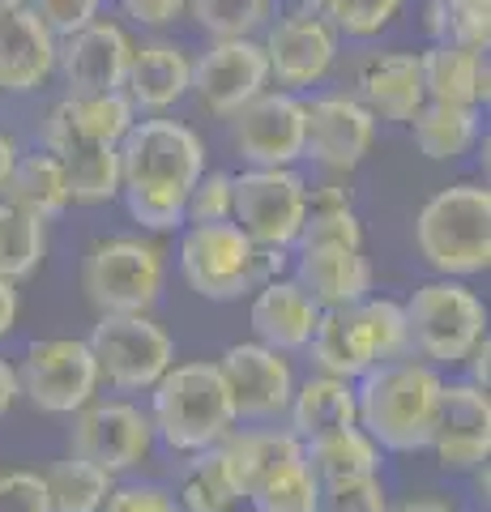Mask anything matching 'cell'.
I'll return each instance as SVG.
<instances>
[{
    "label": "cell",
    "instance_id": "6da1fadb",
    "mask_svg": "<svg viewBox=\"0 0 491 512\" xmlns=\"http://www.w3.org/2000/svg\"><path fill=\"white\" fill-rule=\"evenodd\" d=\"M205 175L201 137L180 120H141L120 141V192L129 214L150 231L184 222V201Z\"/></svg>",
    "mask_w": 491,
    "mask_h": 512
},
{
    "label": "cell",
    "instance_id": "7a4b0ae2",
    "mask_svg": "<svg viewBox=\"0 0 491 512\" xmlns=\"http://www.w3.org/2000/svg\"><path fill=\"white\" fill-rule=\"evenodd\" d=\"M445 376L423 359H393L355 384L359 427L380 453H423L436 436Z\"/></svg>",
    "mask_w": 491,
    "mask_h": 512
},
{
    "label": "cell",
    "instance_id": "3957f363",
    "mask_svg": "<svg viewBox=\"0 0 491 512\" xmlns=\"http://www.w3.org/2000/svg\"><path fill=\"white\" fill-rule=\"evenodd\" d=\"M150 427L171 453H205L235 431V406L218 363H171V372L154 384Z\"/></svg>",
    "mask_w": 491,
    "mask_h": 512
},
{
    "label": "cell",
    "instance_id": "277c9868",
    "mask_svg": "<svg viewBox=\"0 0 491 512\" xmlns=\"http://www.w3.org/2000/svg\"><path fill=\"white\" fill-rule=\"evenodd\" d=\"M406 312L393 299H359L351 308H329L316 320V333L308 342V355L321 376L359 380L372 367L406 359Z\"/></svg>",
    "mask_w": 491,
    "mask_h": 512
},
{
    "label": "cell",
    "instance_id": "5b68a950",
    "mask_svg": "<svg viewBox=\"0 0 491 512\" xmlns=\"http://www.w3.org/2000/svg\"><path fill=\"white\" fill-rule=\"evenodd\" d=\"M419 256L445 278H470L491 265V192L483 184L440 188L415 218Z\"/></svg>",
    "mask_w": 491,
    "mask_h": 512
},
{
    "label": "cell",
    "instance_id": "8992f818",
    "mask_svg": "<svg viewBox=\"0 0 491 512\" xmlns=\"http://www.w3.org/2000/svg\"><path fill=\"white\" fill-rule=\"evenodd\" d=\"M274 269H282V252H265L235 227V222H210L193 227L180 244V274L201 299L231 303L248 291L274 282Z\"/></svg>",
    "mask_w": 491,
    "mask_h": 512
},
{
    "label": "cell",
    "instance_id": "52a82bcc",
    "mask_svg": "<svg viewBox=\"0 0 491 512\" xmlns=\"http://www.w3.org/2000/svg\"><path fill=\"white\" fill-rule=\"evenodd\" d=\"M402 312H406L410 350H419L432 367L466 363L470 350L487 338L483 299L453 278H436L419 286L410 303H402Z\"/></svg>",
    "mask_w": 491,
    "mask_h": 512
},
{
    "label": "cell",
    "instance_id": "ba28073f",
    "mask_svg": "<svg viewBox=\"0 0 491 512\" xmlns=\"http://www.w3.org/2000/svg\"><path fill=\"white\" fill-rule=\"evenodd\" d=\"M82 291L99 316H146L163 291V248L146 239H103L82 261Z\"/></svg>",
    "mask_w": 491,
    "mask_h": 512
},
{
    "label": "cell",
    "instance_id": "9c48e42d",
    "mask_svg": "<svg viewBox=\"0 0 491 512\" xmlns=\"http://www.w3.org/2000/svg\"><path fill=\"white\" fill-rule=\"evenodd\" d=\"M308 218V184L291 167L231 175V222L265 252L291 248Z\"/></svg>",
    "mask_w": 491,
    "mask_h": 512
},
{
    "label": "cell",
    "instance_id": "30bf717a",
    "mask_svg": "<svg viewBox=\"0 0 491 512\" xmlns=\"http://www.w3.org/2000/svg\"><path fill=\"white\" fill-rule=\"evenodd\" d=\"M86 346L99 367V384H112L116 393L154 389L176 363V342L150 316H99Z\"/></svg>",
    "mask_w": 491,
    "mask_h": 512
},
{
    "label": "cell",
    "instance_id": "8fae6325",
    "mask_svg": "<svg viewBox=\"0 0 491 512\" xmlns=\"http://www.w3.org/2000/svg\"><path fill=\"white\" fill-rule=\"evenodd\" d=\"M18 372V393L43 414H77L99 393V367L86 342L43 338L26 350Z\"/></svg>",
    "mask_w": 491,
    "mask_h": 512
},
{
    "label": "cell",
    "instance_id": "7c38bea8",
    "mask_svg": "<svg viewBox=\"0 0 491 512\" xmlns=\"http://www.w3.org/2000/svg\"><path fill=\"white\" fill-rule=\"evenodd\" d=\"M69 457H82L90 466H99L107 474H129L141 461L150 457L154 448V427L150 414H141L133 402H99L94 397L90 406H82L73 414V431H69Z\"/></svg>",
    "mask_w": 491,
    "mask_h": 512
},
{
    "label": "cell",
    "instance_id": "4fadbf2b",
    "mask_svg": "<svg viewBox=\"0 0 491 512\" xmlns=\"http://www.w3.org/2000/svg\"><path fill=\"white\" fill-rule=\"evenodd\" d=\"M218 372L227 380L235 423H269L278 414H287L291 393H295V372L291 359L269 350L261 342H235L227 346V355L218 359Z\"/></svg>",
    "mask_w": 491,
    "mask_h": 512
},
{
    "label": "cell",
    "instance_id": "5bb4252c",
    "mask_svg": "<svg viewBox=\"0 0 491 512\" xmlns=\"http://www.w3.org/2000/svg\"><path fill=\"white\" fill-rule=\"evenodd\" d=\"M308 111L295 94H257L231 116V141L252 167H291L304 158Z\"/></svg>",
    "mask_w": 491,
    "mask_h": 512
},
{
    "label": "cell",
    "instance_id": "9a60e30c",
    "mask_svg": "<svg viewBox=\"0 0 491 512\" xmlns=\"http://www.w3.org/2000/svg\"><path fill=\"white\" fill-rule=\"evenodd\" d=\"M269 64L257 39H223L205 47L201 60L193 64V82L188 90L197 94V103L214 116L231 120L240 107H248L257 94H265Z\"/></svg>",
    "mask_w": 491,
    "mask_h": 512
},
{
    "label": "cell",
    "instance_id": "2e32d148",
    "mask_svg": "<svg viewBox=\"0 0 491 512\" xmlns=\"http://www.w3.org/2000/svg\"><path fill=\"white\" fill-rule=\"evenodd\" d=\"M432 448L440 466L453 474H474L491 457V402L487 389L470 380H453L440 389V414Z\"/></svg>",
    "mask_w": 491,
    "mask_h": 512
},
{
    "label": "cell",
    "instance_id": "e0dca14e",
    "mask_svg": "<svg viewBox=\"0 0 491 512\" xmlns=\"http://www.w3.org/2000/svg\"><path fill=\"white\" fill-rule=\"evenodd\" d=\"M261 52L269 64V77H278V86L304 90L334 69L338 30L321 13H291L278 26H269Z\"/></svg>",
    "mask_w": 491,
    "mask_h": 512
},
{
    "label": "cell",
    "instance_id": "ac0fdd59",
    "mask_svg": "<svg viewBox=\"0 0 491 512\" xmlns=\"http://www.w3.org/2000/svg\"><path fill=\"white\" fill-rule=\"evenodd\" d=\"M133 43L116 22H90L86 30L56 47V64L65 73L69 99H90V94H116L124 90Z\"/></svg>",
    "mask_w": 491,
    "mask_h": 512
},
{
    "label": "cell",
    "instance_id": "d6986e66",
    "mask_svg": "<svg viewBox=\"0 0 491 512\" xmlns=\"http://www.w3.org/2000/svg\"><path fill=\"white\" fill-rule=\"evenodd\" d=\"M304 111H308L304 154L329 171H355L376 137L372 111L359 99H351V94H329V99H316Z\"/></svg>",
    "mask_w": 491,
    "mask_h": 512
},
{
    "label": "cell",
    "instance_id": "ffe728a7",
    "mask_svg": "<svg viewBox=\"0 0 491 512\" xmlns=\"http://www.w3.org/2000/svg\"><path fill=\"white\" fill-rule=\"evenodd\" d=\"M295 282L316 308H351L372 291V265L363 248H299Z\"/></svg>",
    "mask_w": 491,
    "mask_h": 512
},
{
    "label": "cell",
    "instance_id": "44dd1931",
    "mask_svg": "<svg viewBox=\"0 0 491 512\" xmlns=\"http://www.w3.org/2000/svg\"><path fill=\"white\" fill-rule=\"evenodd\" d=\"M252 329H257V342L278 350V355H291V350H308L321 308L299 291L295 278H274L257 286L252 295Z\"/></svg>",
    "mask_w": 491,
    "mask_h": 512
},
{
    "label": "cell",
    "instance_id": "7402d4cb",
    "mask_svg": "<svg viewBox=\"0 0 491 512\" xmlns=\"http://www.w3.org/2000/svg\"><path fill=\"white\" fill-rule=\"evenodd\" d=\"M56 69V39L26 5L0 18V90L30 94Z\"/></svg>",
    "mask_w": 491,
    "mask_h": 512
},
{
    "label": "cell",
    "instance_id": "603a6c76",
    "mask_svg": "<svg viewBox=\"0 0 491 512\" xmlns=\"http://www.w3.org/2000/svg\"><path fill=\"white\" fill-rule=\"evenodd\" d=\"M359 103L372 111V120H393L410 124L415 111L427 103L423 90V69L415 52H380L363 60L359 69Z\"/></svg>",
    "mask_w": 491,
    "mask_h": 512
},
{
    "label": "cell",
    "instance_id": "cb8c5ba5",
    "mask_svg": "<svg viewBox=\"0 0 491 512\" xmlns=\"http://www.w3.org/2000/svg\"><path fill=\"white\" fill-rule=\"evenodd\" d=\"M188 82H193V60L176 43H141L129 56L124 99L141 111H163L184 99Z\"/></svg>",
    "mask_w": 491,
    "mask_h": 512
},
{
    "label": "cell",
    "instance_id": "d4e9b609",
    "mask_svg": "<svg viewBox=\"0 0 491 512\" xmlns=\"http://www.w3.org/2000/svg\"><path fill=\"white\" fill-rule=\"evenodd\" d=\"M43 150L60 158L69 184V201L99 205L120 192V146H99L69 133H43Z\"/></svg>",
    "mask_w": 491,
    "mask_h": 512
},
{
    "label": "cell",
    "instance_id": "484cf974",
    "mask_svg": "<svg viewBox=\"0 0 491 512\" xmlns=\"http://www.w3.org/2000/svg\"><path fill=\"white\" fill-rule=\"evenodd\" d=\"M427 103H453V107H479L491 94L487 52H470L457 43H432L419 56Z\"/></svg>",
    "mask_w": 491,
    "mask_h": 512
},
{
    "label": "cell",
    "instance_id": "4316f807",
    "mask_svg": "<svg viewBox=\"0 0 491 512\" xmlns=\"http://www.w3.org/2000/svg\"><path fill=\"white\" fill-rule=\"evenodd\" d=\"M287 419H291L287 431L299 444L334 436V431H342V427H359L355 384L338 380V376H308L304 384H295Z\"/></svg>",
    "mask_w": 491,
    "mask_h": 512
},
{
    "label": "cell",
    "instance_id": "83f0119b",
    "mask_svg": "<svg viewBox=\"0 0 491 512\" xmlns=\"http://www.w3.org/2000/svg\"><path fill=\"white\" fill-rule=\"evenodd\" d=\"M227 457V466L240 483V495L248 500L265 478L282 474L295 461H304V444H299L287 427H248V431H231V436L218 444Z\"/></svg>",
    "mask_w": 491,
    "mask_h": 512
},
{
    "label": "cell",
    "instance_id": "f1b7e54d",
    "mask_svg": "<svg viewBox=\"0 0 491 512\" xmlns=\"http://www.w3.org/2000/svg\"><path fill=\"white\" fill-rule=\"evenodd\" d=\"M137 107L124 99V90L116 94H90V99H65L47 111L43 133H69L82 141H99V146H120L129 137V128L137 124Z\"/></svg>",
    "mask_w": 491,
    "mask_h": 512
},
{
    "label": "cell",
    "instance_id": "f546056e",
    "mask_svg": "<svg viewBox=\"0 0 491 512\" xmlns=\"http://www.w3.org/2000/svg\"><path fill=\"white\" fill-rule=\"evenodd\" d=\"M0 201L18 205V210H26L30 218H39V222L65 214L69 184H65V167H60V158L47 154V150L18 154V163H13V171H9V184H5V192H0Z\"/></svg>",
    "mask_w": 491,
    "mask_h": 512
},
{
    "label": "cell",
    "instance_id": "4dcf8cb0",
    "mask_svg": "<svg viewBox=\"0 0 491 512\" xmlns=\"http://www.w3.org/2000/svg\"><path fill=\"white\" fill-rule=\"evenodd\" d=\"M380 457L385 453L363 436V427H342V431H334V436H321V440L304 444V461H308V470L316 474L321 487L355 483V478H376Z\"/></svg>",
    "mask_w": 491,
    "mask_h": 512
},
{
    "label": "cell",
    "instance_id": "1f68e13d",
    "mask_svg": "<svg viewBox=\"0 0 491 512\" xmlns=\"http://www.w3.org/2000/svg\"><path fill=\"white\" fill-rule=\"evenodd\" d=\"M415 146L432 163L462 158L479 141V107H453V103H423L415 111Z\"/></svg>",
    "mask_w": 491,
    "mask_h": 512
},
{
    "label": "cell",
    "instance_id": "d6a6232c",
    "mask_svg": "<svg viewBox=\"0 0 491 512\" xmlns=\"http://www.w3.org/2000/svg\"><path fill=\"white\" fill-rule=\"evenodd\" d=\"M244 495H240V483L227 466L223 448H205V453H193V461L184 466V478H180V491H176V504L184 512H227L235 508Z\"/></svg>",
    "mask_w": 491,
    "mask_h": 512
},
{
    "label": "cell",
    "instance_id": "836d02e7",
    "mask_svg": "<svg viewBox=\"0 0 491 512\" xmlns=\"http://www.w3.org/2000/svg\"><path fill=\"white\" fill-rule=\"evenodd\" d=\"M43 487H47L52 512H103L116 478L82 457H65L43 470Z\"/></svg>",
    "mask_w": 491,
    "mask_h": 512
},
{
    "label": "cell",
    "instance_id": "e575fe53",
    "mask_svg": "<svg viewBox=\"0 0 491 512\" xmlns=\"http://www.w3.org/2000/svg\"><path fill=\"white\" fill-rule=\"evenodd\" d=\"M47 231L39 218H30L18 205L0 201V278L22 282L43 265Z\"/></svg>",
    "mask_w": 491,
    "mask_h": 512
},
{
    "label": "cell",
    "instance_id": "d590c367",
    "mask_svg": "<svg viewBox=\"0 0 491 512\" xmlns=\"http://www.w3.org/2000/svg\"><path fill=\"white\" fill-rule=\"evenodd\" d=\"M269 5H274V0H188L193 22L214 43H223V39H252V30L265 26Z\"/></svg>",
    "mask_w": 491,
    "mask_h": 512
},
{
    "label": "cell",
    "instance_id": "8d00e7d4",
    "mask_svg": "<svg viewBox=\"0 0 491 512\" xmlns=\"http://www.w3.org/2000/svg\"><path fill=\"white\" fill-rule=\"evenodd\" d=\"M257 512H316L321 508V483L308 470V461H295L282 474L265 478V483L248 495Z\"/></svg>",
    "mask_w": 491,
    "mask_h": 512
},
{
    "label": "cell",
    "instance_id": "74e56055",
    "mask_svg": "<svg viewBox=\"0 0 491 512\" xmlns=\"http://www.w3.org/2000/svg\"><path fill=\"white\" fill-rule=\"evenodd\" d=\"M398 9H402V0H316V13L325 22L355 39L380 35V30L398 18Z\"/></svg>",
    "mask_w": 491,
    "mask_h": 512
},
{
    "label": "cell",
    "instance_id": "f35d334b",
    "mask_svg": "<svg viewBox=\"0 0 491 512\" xmlns=\"http://www.w3.org/2000/svg\"><path fill=\"white\" fill-rule=\"evenodd\" d=\"M299 248H363V227L355 210H325V214H308L304 231L295 239Z\"/></svg>",
    "mask_w": 491,
    "mask_h": 512
},
{
    "label": "cell",
    "instance_id": "ab89813d",
    "mask_svg": "<svg viewBox=\"0 0 491 512\" xmlns=\"http://www.w3.org/2000/svg\"><path fill=\"white\" fill-rule=\"evenodd\" d=\"M184 218L193 227H210V222H231V175L227 171H205L193 184L184 201Z\"/></svg>",
    "mask_w": 491,
    "mask_h": 512
},
{
    "label": "cell",
    "instance_id": "60d3db41",
    "mask_svg": "<svg viewBox=\"0 0 491 512\" xmlns=\"http://www.w3.org/2000/svg\"><path fill=\"white\" fill-rule=\"evenodd\" d=\"M449 30L445 43L470 47V52H487L491 43V0H445Z\"/></svg>",
    "mask_w": 491,
    "mask_h": 512
},
{
    "label": "cell",
    "instance_id": "b9f144b4",
    "mask_svg": "<svg viewBox=\"0 0 491 512\" xmlns=\"http://www.w3.org/2000/svg\"><path fill=\"white\" fill-rule=\"evenodd\" d=\"M316 512H389V491L376 478H355V483L321 487V508Z\"/></svg>",
    "mask_w": 491,
    "mask_h": 512
},
{
    "label": "cell",
    "instance_id": "7bdbcfd3",
    "mask_svg": "<svg viewBox=\"0 0 491 512\" xmlns=\"http://www.w3.org/2000/svg\"><path fill=\"white\" fill-rule=\"evenodd\" d=\"M30 13L47 26V35L69 39L77 30H86L90 22H99V0H35Z\"/></svg>",
    "mask_w": 491,
    "mask_h": 512
},
{
    "label": "cell",
    "instance_id": "ee69618b",
    "mask_svg": "<svg viewBox=\"0 0 491 512\" xmlns=\"http://www.w3.org/2000/svg\"><path fill=\"white\" fill-rule=\"evenodd\" d=\"M0 512H52L43 474H35V470H0Z\"/></svg>",
    "mask_w": 491,
    "mask_h": 512
},
{
    "label": "cell",
    "instance_id": "f6af8a7d",
    "mask_svg": "<svg viewBox=\"0 0 491 512\" xmlns=\"http://www.w3.org/2000/svg\"><path fill=\"white\" fill-rule=\"evenodd\" d=\"M103 512H184V508L176 504V491L158 483H124V487H112Z\"/></svg>",
    "mask_w": 491,
    "mask_h": 512
},
{
    "label": "cell",
    "instance_id": "bcb514c9",
    "mask_svg": "<svg viewBox=\"0 0 491 512\" xmlns=\"http://www.w3.org/2000/svg\"><path fill=\"white\" fill-rule=\"evenodd\" d=\"M120 5L141 26H167L188 9V0H120Z\"/></svg>",
    "mask_w": 491,
    "mask_h": 512
},
{
    "label": "cell",
    "instance_id": "7dc6e473",
    "mask_svg": "<svg viewBox=\"0 0 491 512\" xmlns=\"http://www.w3.org/2000/svg\"><path fill=\"white\" fill-rule=\"evenodd\" d=\"M325 210H351V192L338 184L308 188V214H325Z\"/></svg>",
    "mask_w": 491,
    "mask_h": 512
},
{
    "label": "cell",
    "instance_id": "c3c4849f",
    "mask_svg": "<svg viewBox=\"0 0 491 512\" xmlns=\"http://www.w3.org/2000/svg\"><path fill=\"white\" fill-rule=\"evenodd\" d=\"M18 312H22V299H18V286L0 278V342L13 333V325H18Z\"/></svg>",
    "mask_w": 491,
    "mask_h": 512
},
{
    "label": "cell",
    "instance_id": "681fc988",
    "mask_svg": "<svg viewBox=\"0 0 491 512\" xmlns=\"http://www.w3.org/2000/svg\"><path fill=\"white\" fill-rule=\"evenodd\" d=\"M18 372H13V367L0 359V419H5V414L13 410V402H18Z\"/></svg>",
    "mask_w": 491,
    "mask_h": 512
},
{
    "label": "cell",
    "instance_id": "f907efd6",
    "mask_svg": "<svg viewBox=\"0 0 491 512\" xmlns=\"http://www.w3.org/2000/svg\"><path fill=\"white\" fill-rule=\"evenodd\" d=\"M487 359H491V342L483 338V342L466 355V363H470V384H479V389H487Z\"/></svg>",
    "mask_w": 491,
    "mask_h": 512
},
{
    "label": "cell",
    "instance_id": "816d5d0a",
    "mask_svg": "<svg viewBox=\"0 0 491 512\" xmlns=\"http://www.w3.org/2000/svg\"><path fill=\"white\" fill-rule=\"evenodd\" d=\"M427 30L436 35V43H445V30H449V9H445V0H432V5H427Z\"/></svg>",
    "mask_w": 491,
    "mask_h": 512
},
{
    "label": "cell",
    "instance_id": "f5cc1de1",
    "mask_svg": "<svg viewBox=\"0 0 491 512\" xmlns=\"http://www.w3.org/2000/svg\"><path fill=\"white\" fill-rule=\"evenodd\" d=\"M389 512H457V508L445 504V500H427V495H415V500H402L398 508H389Z\"/></svg>",
    "mask_w": 491,
    "mask_h": 512
},
{
    "label": "cell",
    "instance_id": "db71d44e",
    "mask_svg": "<svg viewBox=\"0 0 491 512\" xmlns=\"http://www.w3.org/2000/svg\"><path fill=\"white\" fill-rule=\"evenodd\" d=\"M13 163H18V146H13L9 133H0V192H5V184H9Z\"/></svg>",
    "mask_w": 491,
    "mask_h": 512
},
{
    "label": "cell",
    "instance_id": "11a10c76",
    "mask_svg": "<svg viewBox=\"0 0 491 512\" xmlns=\"http://www.w3.org/2000/svg\"><path fill=\"white\" fill-rule=\"evenodd\" d=\"M13 9H22V0H0V18H5V13H13Z\"/></svg>",
    "mask_w": 491,
    "mask_h": 512
}]
</instances>
